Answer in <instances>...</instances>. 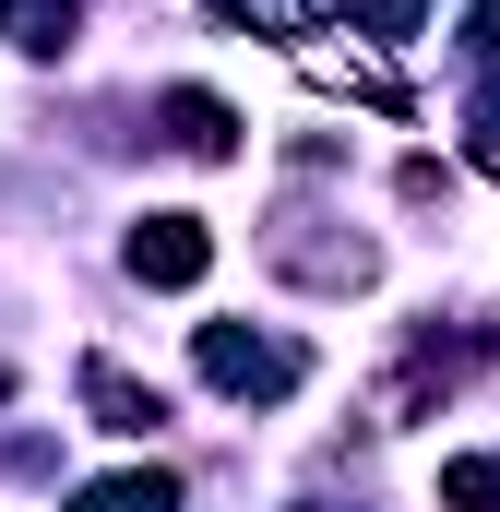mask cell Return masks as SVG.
<instances>
[{
  "mask_svg": "<svg viewBox=\"0 0 500 512\" xmlns=\"http://www.w3.org/2000/svg\"><path fill=\"white\" fill-rule=\"evenodd\" d=\"M72 512H179V477L167 465H131V477H96Z\"/></svg>",
  "mask_w": 500,
  "mask_h": 512,
  "instance_id": "5b68a950",
  "label": "cell"
},
{
  "mask_svg": "<svg viewBox=\"0 0 500 512\" xmlns=\"http://www.w3.org/2000/svg\"><path fill=\"white\" fill-rule=\"evenodd\" d=\"M84 405H96V429H120V441H143V429L167 417V405H155V393L131 382L120 358H84Z\"/></svg>",
  "mask_w": 500,
  "mask_h": 512,
  "instance_id": "277c9868",
  "label": "cell"
},
{
  "mask_svg": "<svg viewBox=\"0 0 500 512\" xmlns=\"http://www.w3.org/2000/svg\"><path fill=\"white\" fill-rule=\"evenodd\" d=\"M215 12H262V0H215Z\"/></svg>",
  "mask_w": 500,
  "mask_h": 512,
  "instance_id": "30bf717a",
  "label": "cell"
},
{
  "mask_svg": "<svg viewBox=\"0 0 500 512\" xmlns=\"http://www.w3.org/2000/svg\"><path fill=\"white\" fill-rule=\"evenodd\" d=\"M191 358H203V382H215V393H239V405H274V393H298V370H310L298 346L239 334V322H203V346H191Z\"/></svg>",
  "mask_w": 500,
  "mask_h": 512,
  "instance_id": "6da1fadb",
  "label": "cell"
},
{
  "mask_svg": "<svg viewBox=\"0 0 500 512\" xmlns=\"http://www.w3.org/2000/svg\"><path fill=\"white\" fill-rule=\"evenodd\" d=\"M203 262H215L203 215H143V227H131V274H143V286H203Z\"/></svg>",
  "mask_w": 500,
  "mask_h": 512,
  "instance_id": "7a4b0ae2",
  "label": "cell"
},
{
  "mask_svg": "<svg viewBox=\"0 0 500 512\" xmlns=\"http://www.w3.org/2000/svg\"><path fill=\"white\" fill-rule=\"evenodd\" d=\"M0 36L48 60V48H72V0H0Z\"/></svg>",
  "mask_w": 500,
  "mask_h": 512,
  "instance_id": "8992f818",
  "label": "cell"
},
{
  "mask_svg": "<svg viewBox=\"0 0 500 512\" xmlns=\"http://www.w3.org/2000/svg\"><path fill=\"white\" fill-rule=\"evenodd\" d=\"M155 120H167L179 155H203V167H215V155H239V108H227V96H203V84H167V108H155Z\"/></svg>",
  "mask_w": 500,
  "mask_h": 512,
  "instance_id": "3957f363",
  "label": "cell"
},
{
  "mask_svg": "<svg viewBox=\"0 0 500 512\" xmlns=\"http://www.w3.org/2000/svg\"><path fill=\"white\" fill-rule=\"evenodd\" d=\"M441 512H500V453H453L441 465Z\"/></svg>",
  "mask_w": 500,
  "mask_h": 512,
  "instance_id": "52a82bcc",
  "label": "cell"
},
{
  "mask_svg": "<svg viewBox=\"0 0 500 512\" xmlns=\"http://www.w3.org/2000/svg\"><path fill=\"white\" fill-rule=\"evenodd\" d=\"M465 48H477V60L500 72V0H477V12H465Z\"/></svg>",
  "mask_w": 500,
  "mask_h": 512,
  "instance_id": "9c48e42d",
  "label": "cell"
},
{
  "mask_svg": "<svg viewBox=\"0 0 500 512\" xmlns=\"http://www.w3.org/2000/svg\"><path fill=\"white\" fill-rule=\"evenodd\" d=\"M346 12H358L370 36H405V24H417V0H346Z\"/></svg>",
  "mask_w": 500,
  "mask_h": 512,
  "instance_id": "ba28073f",
  "label": "cell"
}]
</instances>
